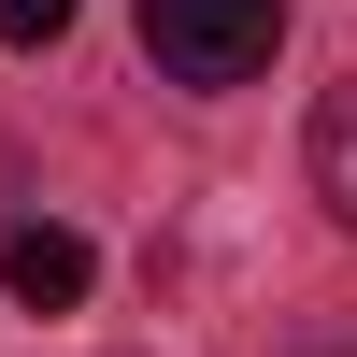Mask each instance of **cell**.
Listing matches in <instances>:
<instances>
[{
  "mask_svg": "<svg viewBox=\"0 0 357 357\" xmlns=\"http://www.w3.org/2000/svg\"><path fill=\"white\" fill-rule=\"evenodd\" d=\"M286 43V0H143V57L172 86H257Z\"/></svg>",
  "mask_w": 357,
  "mask_h": 357,
  "instance_id": "obj_1",
  "label": "cell"
},
{
  "mask_svg": "<svg viewBox=\"0 0 357 357\" xmlns=\"http://www.w3.org/2000/svg\"><path fill=\"white\" fill-rule=\"evenodd\" d=\"M0 286H15L29 314H72L86 286H100V257H86V229H15V243H0Z\"/></svg>",
  "mask_w": 357,
  "mask_h": 357,
  "instance_id": "obj_2",
  "label": "cell"
},
{
  "mask_svg": "<svg viewBox=\"0 0 357 357\" xmlns=\"http://www.w3.org/2000/svg\"><path fill=\"white\" fill-rule=\"evenodd\" d=\"M314 200L357 229V86H329V100H314Z\"/></svg>",
  "mask_w": 357,
  "mask_h": 357,
  "instance_id": "obj_3",
  "label": "cell"
},
{
  "mask_svg": "<svg viewBox=\"0 0 357 357\" xmlns=\"http://www.w3.org/2000/svg\"><path fill=\"white\" fill-rule=\"evenodd\" d=\"M57 29H72V0H0V43H15V57H29V43H57Z\"/></svg>",
  "mask_w": 357,
  "mask_h": 357,
  "instance_id": "obj_4",
  "label": "cell"
}]
</instances>
